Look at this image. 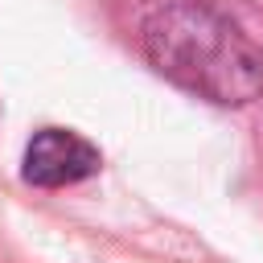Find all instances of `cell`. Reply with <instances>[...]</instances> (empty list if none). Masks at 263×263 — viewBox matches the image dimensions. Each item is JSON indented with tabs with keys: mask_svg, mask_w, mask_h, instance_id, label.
<instances>
[{
	"mask_svg": "<svg viewBox=\"0 0 263 263\" xmlns=\"http://www.w3.org/2000/svg\"><path fill=\"white\" fill-rule=\"evenodd\" d=\"M140 45L148 66L173 86L218 107L263 95V45L210 0H164L144 16Z\"/></svg>",
	"mask_w": 263,
	"mask_h": 263,
	"instance_id": "obj_1",
	"label": "cell"
},
{
	"mask_svg": "<svg viewBox=\"0 0 263 263\" xmlns=\"http://www.w3.org/2000/svg\"><path fill=\"white\" fill-rule=\"evenodd\" d=\"M99 168H103L99 148L70 127L33 132V140L25 144V160H21V177L33 189H66V185L95 177Z\"/></svg>",
	"mask_w": 263,
	"mask_h": 263,
	"instance_id": "obj_2",
	"label": "cell"
}]
</instances>
